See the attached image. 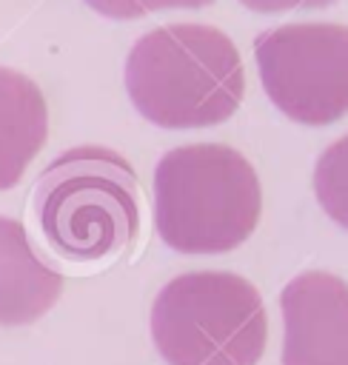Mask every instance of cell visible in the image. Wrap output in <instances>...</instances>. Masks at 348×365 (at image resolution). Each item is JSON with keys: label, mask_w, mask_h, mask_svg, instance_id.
I'll return each mask as SVG.
<instances>
[{"label": "cell", "mask_w": 348, "mask_h": 365, "mask_svg": "<svg viewBox=\"0 0 348 365\" xmlns=\"http://www.w3.org/2000/svg\"><path fill=\"white\" fill-rule=\"evenodd\" d=\"M83 3L108 20H134L163 9H205L214 0H83Z\"/></svg>", "instance_id": "cell-10"}, {"label": "cell", "mask_w": 348, "mask_h": 365, "mask_svg": "<svg viewBox=\"0 0 348 365\" xmlns=\"http://www.w3.org/2000/svg\"><path fill=\"white\" fill-rule=\"evenodd\" d=\"M282 365H348V282L328 271L297 274L280 291Z\"/></svg>", "instance_id": "cell-6"}, {"label": "cell", "mask_w": 348, "mask_h": 365, "mask_svg": "<svg viewBox=\"0 0 348 365\" xmlns=\"http://www.w3.org/2000/svg\"><path fill=\"white\" fill-rule=\"evenodd\" d=\"M63 294V274L31 245L23 222L0 217V325L40 319Z\"/></svg>", "instance_id": "cell-7"}, {"label": "cell", "mask_w": 348, "mask_h": 365, "mask_svg": "<svg viewBox=\"0 0 348 365\" xmlns=\"http://www.w3.org/2000/svg\"><path fill=\"white\" fill-rule=\"evenodd\" d=\"M268 100L294 123L328 125L348 114V26L291 23L254 40Z\"/></svg>", "instance_id": "cell-5"}, {"label": "cell", "mask_w": 348, "mask_h": 365, "mask_svg": "<svg viewBox=\"0 0 348 365\" xmlns=\"http://www.w3.org/2000/svg\"><path fill=\"white\" fill-rule=\"evenodd\" d=\"M245 9L251 11H288V9H322V6H331L337 0H240Z\"/></svg>", "instance_id": "cell-11"}, {"label": "cell", "mask_w": 348, "mask_h": 365, "mask_svg": "<svg viewBox=\"0 0 348 365\" xmlns=\"http://www.w3.org/2000/svg\"><path fill=\"white\" fill-rule=\"evenodd\" d=\"M48 108L40 86L0 66V191L20 182L29 163L46 145Z\"/></svg>", "instance_id": "cell-8"}, {"label": "cell", "mask_w": 348, "mask_h": 365, "mask_svg": "<svg viewBox=\"0 0 348 365\" xmlns=\"http://www.w3.org/2000/svg\"><path fill=\"white\" fill-rule=\"evenodd\" d=\"M31 217L46 245L71 262L114 257L140 231L137 171L106 145L68 148L37 177Z\"/></svg>", "instance_id": "cell-2"}, {"label": "cell", "mask_w": 348, "mask_h": 365, "mask_svg": "<svg viewBox=\"0 0 348 365\" xmlns=\"http://www.w3.org/2000/svg\"><path fill=\"white\" fill-rule=\"evenodd\" d=\"M126 91L137 114L160 128L225 123L242 103L245 74L231 37L203 23L143 34L126 57Z\"/></svg>", "instance_id": "cell-1"}, {"label": "cell", "mask_w": 348, "mask_h": 365, "mask_svg": "<svg viewBox=\"0 0 348 365\" xmlns=\"http://www.w3.org/2000/svg\"><path fill=\"white\" fill-rule=\"evenodd\" d=\"M260 211L257 171L231 145H180L154 168V225L180 254H225L242 245Z\"/></svg>", "instance_id": "cell-3"}, {"label": "cell", "mask_w": 348, "mask_h": 365, "mask_svg": "<svg viewBox=\"0 0 348 365\" xmlns=\"http://www.w3.org/2000/svg\"><path fill=\"white\" fill-rule=\"evenodd\" d=\"M151 339L168 365H257L268 339L262 297L231 271L180 274L151 305Z\"/></svg>", "instance_id": "cell-4"}, {"label": "cell", "mask_w": 348, "mask_h": 365, "mask_svg": "<svg viewBox=\"0 0 348 365\" xmlns=\"http://www.w3.org/2000/svg\"><path fill=\"white\" fill-rule=\"evenodd\" d=\"M314 194L322 211L348 228V134L331 143L314 168Z\"/></svg>", "instance_id": "cell-9"}]
</instances>
